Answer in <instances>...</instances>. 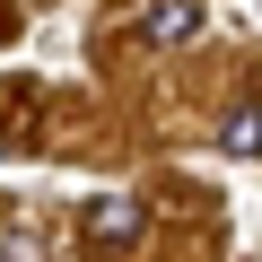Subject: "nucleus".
Listing matches in <instances>:
<instances>
[{
	"label": "nucleus",
	"mask_w": 262,
	"mask_h": 262,
	"mask_svg": "<svg viewBox=\"0 0 262 262\" xmlns=\"http://www.w3.org/2000/svg\"><path fill=\"white\" fill-rule=\"evenodd\" d=\"M140 227H149V210L131 201V192L88 201V253H131V245H140Z\"/></svg>",
	"instance_id": "obj_1"
},
{
	"label": "nucleus",
	"mask_w": 262,
	"mask_h": 262,
	"mask_svg": "<svg viewBox=\"0 0 262 262\" xmlns=\"http://www.w3.org/2000/svg\"><path fill=\"white\" fill-rule=\"evenodd\" d=\"M140 35L149 44H192L201 35V0H140Z\"/></svg>",
	"instance_id": "obj_2"
},
{
	"label": "nucleus",
	"mask_w": 262,
	"mask_h": 262,
	"mask_svg": "<svg viewBox=\"0 0 262 262\" xmlns=\"http://www.w3.org/2000/svg\"><path fill=\"white\" fill-rule=\"evenodd\" d=\"M210 149L219 158H262V105H227L219 131H210Z\"/></svg>",
	"instance_id": "obj_3"
}]
</instances>
